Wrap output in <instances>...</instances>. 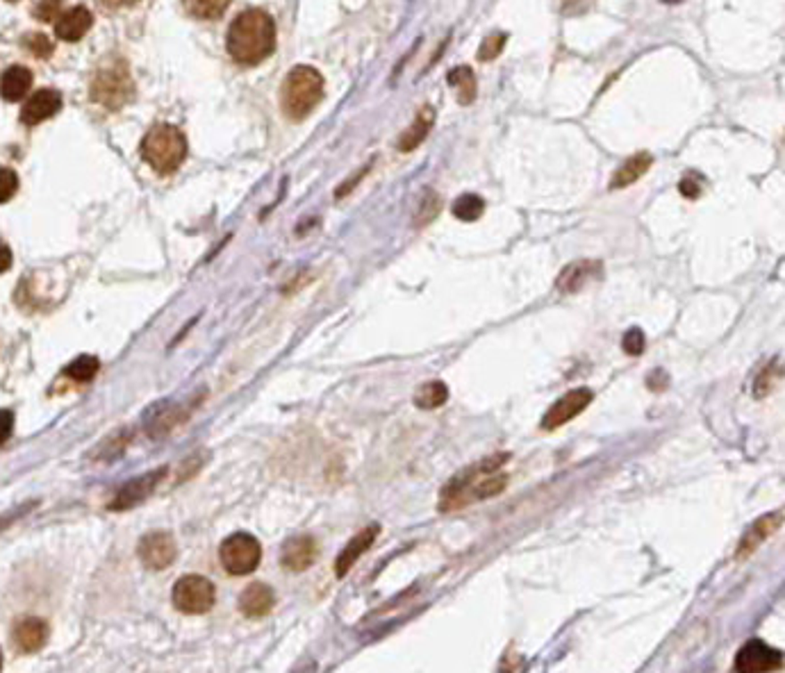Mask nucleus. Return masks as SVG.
<instances>
[{
    "instance_id": "f03ea898",
    "label": "nucleus",
    "mask_w": 785,
    "mask_h": 673,
    "mask_svg": "<svg viewBox=\"0 0 785 673\" xmlns=\"http://www.w3.org/2000/svg\"><path fill=\"white\" fill-rule=\"evenodd\" d=\"M230 57L239 64L253 66L267 60L276 48V23L274 19L260 7L244 10L230 23L228 39H226Z\"/></svg>"
},
{
    "instance_id": "ddd939ff",
    "label": "nucleus",
    "mask_w": 785,
    "mask_h": 673,
    "mask_svg": "<svg viewBox=\"0 0 785 673\" xmlns=\"http://www.w3.org/2000/svg\"><path fill=\"white\" fill-rule=\"evenodd\" d=\"M317 555H319V546L314 542V537L299 535L285 542L283 551H280V564L287 571L299 573L312 567L317 562Z\"/></svg>"
},
{
    "instance_id": "dca6fc26",
    "label": "nucleus",
    "mask_w": 785,
    "mask_h": 673,
    "mask_svg": "<svg viewBox=\"0 0 785 673\" xmlns=\"http://www.w3.org/2000/svg\"><path fill=\"white\" fill-rule=\"evenodd\" d=\"M62 110V94L55 89H39L28 98V103L21 110V121L26 126H37V123L46 121L55 117Z\"/></svg>"
},
{
    "instance_id": "2eb2a0df",
    "label": "nucleus",
    "mask_w": 785,
    "mask_h": 673,
    "mask_svg": "<svg viewBox=\"0 0 785 673\" xmlns=\"http://www.w3.org/2000/svg\"><path fill=\"white\" fill-rule=\"evenodd\" d=\"M378 535H380V526L378 523H371V526L362 528V530L358 532L344 548H342V553L337 555V560H335V573H337V578H344L346 573L353 569V564L358 562L371 546H374L376 537Z\"/></svg>"
},
{
    "instance_id": "72a5a7b5",
    "label": "nucleus",
    "mask_w": 785,
    "mask_h": 673,
    "mask_svg": "<svg viewBox=\"0 0 785 673\" xmlns=\"http://www.w3.org/2000/svg\"><path fill=\"white\" fill-rule=\"evenodd\" d=\"M26 46L30 48L32 55L37 57H51L53 53V41L48 39L46 35H41V32H32V35H28Z\"/></svg>"
},
{
    "instance_id": "cd10ccee",
    "label": "nucleus",
    "mask_w": 785,
    "mask_h": 673,
    "mask_svg": "<svg viewBox=\"0 0 785 673\" xmlns=\"http://www.w3.org/2000/svg\"><path fill=\"white\" fill-rule=\"evenodd\" d=\"M506 41H508L506 32H490V35L483 39L481 48H478V60L481 62L497 60V57L501 55L503 48H506Z\"/></svg>"
},
{
    "instance_id": "1a4fd4ad",
    "label": "nucleus",
    "mask_w": 785,
    "mask_h": 673,
    "mask_svg": "<svg viewBox=\"0 0 785 673\" xmlns=\"http://www.w3.org/2000/svg\"><path fill=\"white\" fill-rule=\"evenodd\" d=\"M164 478H167V466H160V469L148 471L144 476L132 478V480L126 482L121 489H117V494H114V498H112L107 507H110L112 512H126L132 510V507H137L139 503H144L148 497H151Z\"/></svg>"
},
{
    "instance_id": "c9c22d12",
    "label": "nucleus",
    "mask_w": 785,
    "mask_h": 673,
    "mask_svg": "<svg viewBox=\"0 0 785 673\" xmlns=\"http://www.w3.org/2000/svg\"><path fill=\"white\" fill-rule=\"evenodd\" d=\"M679 189H681V193H683L685 198L694 201V198L701 196V189H704V185L697 183L694 177H683V180H681V185H679Z\"/></svg>"
},
{
    "instance_id": "a211bd4d",
    "label": "nucleus",
    "mask_w": 785,
    "mask_h": 673,
    "mask_svg": "<svg viewBox=\"0 0 785 673\" xmlns=\"http://www.w3.org/2000/svg\"><path fill=\"white\" fill-rule=\"evenodd\" d=\"M92 26H94L92 12L87 10L85 5H76V7H69V10L62 12V14L57 16L55 35L64 41H80Z\"/></svg>"
},
{
    "instance_id": "f704fd0d",
    "label": "nucleus",
    "mask_w": 785,
    "mask_h": 673,
    "mask_svg": "<svg viewBox=\"0 0 785 673\" xmlns=\"http://www.w3.org/2000/svg\"><path fill=\"white\" fill-rule=\"evenodd\" d=\"M12 431H14V414L10 410H0V446L10 439Z\"/></svg>"
},
{
    "instance_id": "0eeeda50",
    "label": "nucleus",
    "mask_w": 785,
    "mask_h": 673,
    "mask_svg": "<svg viewBox=\"0 0 785 673\" xmlns=\"http://www.w3.org/2000/svg\"><path fill=\"white\" fill-rule=\"evenodd\" d=\"M173 605L185 614H205L212 610L214 585L203 576H183L173 585Z\"/></svg>"
},
{
    "instance_id": "473e14b6",
    "label": "nucleus",
    "mask_w": 785,
    "mask_h": 673,
    "mask_svg": "<svg viewBox=\"0 0 785 673\" xmlns=\"http://www.w3.org/2000/svg\"><path fill=\"white\" fill-rule=\"evenodd\" d=\"M776 375H779V366H776V360H774V362H770L765 369H763V373H760L758 378H756V398H763V396L770 394L772 382L776 380Z\"/></svg>"
},
{
    "instance_id": "4468645a",
    "label": "nucleus",
    "mask_w": 785,
    "mask_h": 673,
    "mask_svg": "<svg viewBox=\"0 0 785 673\" xmlns=\"http://www.w3.org/2000/svg\"><path fill=\"white\" fill-rule=\"evenodd\" d=\"M48 623L39 617H23L12 628V642L21 653H37L48 642Z\"/></svg>"
},
{
    "instance_id": "39448f33",
    "label": "nucleus",
    "mask_w": 785,
    "mask_h": 673,
    "mask_svg": "<svg viewBox=\"0 0 785 673\" xmlns=\"http://www.w3.org/2000/svg\"><path fill=\"white\" fill-rule=\"evenodd\" d=\"M135 96V82L123 62L103 66L92 82V98L107 110H121Z\"/></svg>"
},
{
    "instance_id": "423d86ee",
    "label": "nucleus",
    "mask_w": 785,
    "mask_h": 673,
    "mask_svg": "<svg viewBox=\"0 0 785 673\" xmlns=\"http://www.w3.org/2000/svg\"><path fill=\"white\" fill-rule=\"evenodd\" d=\"M219 560L230 576H249L262 560V546L249 532H235L228 539H223Z\"/></svg>"
},
{
    "instance_id": "a878e982",
    "label": "nucleus",
    "mask_w": 785,
    "mask_h": 673,
    "mask_svg": "<svg viewBox=\"0 0 785 673\" xmlns=\"http://www.w3.org/2000/svg\"><path fill=\"white\" fill-rule=\"evenodd\" d=\"M451 212L462 223L478 221L483 217V212H485V201L478 193H462V196L456 198Z\"/></svg>"
},
{
    "instance_id": "9d476101",
    "label": "nucleus",
    "mask_w": 785,
    "mask_h": 673,
    "mask_svg": "<svg viewBox=\"0 0 785 673\" xmlns=\"http://www.w3.org/2000/svg\"><path fill=\"white\" fill-rule=\"evenodd\" d=\"M783 664V655L760 639H751L735 655V673H770Z\"/></svg>"
},
{
    "instance_id": "6e6552de",
    "label": "nucleus",
    "mask_w": 785,
    "mask_h": 673,
    "mask_svg": "<svg viewBox=\"0 0 785 673\" xmlns=\"http://www.w3.org/2000/svg\"><path fill=\"white\" fill-rule=\"evenodd\" d=\"M594 400L592 390L588 387H576V390H569L567 394H563L560 398L553 403L547 410V414L542 416V431H558L563 428L565 423H569L572 419H576L581 412H585L590 407V403Z\"/></svg>"
},
{
    "instance_id": "58836bf2",
    "label": "nucleus",
    "mask_w": 785,
    "mask_h": 673,
    "mask_svg": "<svg viewBox=\"0 0 785 673\" xmlns=\"http://www.w3.org/2000/svg\"><path fill=\"white\" fill-rule=\"evenodd\" d=\"M12 267V249L5 242H0V274H5Z\"/></svg>"
},
{
    "instance_id": "4be33fe9",
    "label": "nucleus",
    "mask_w": 785,
    "mask_h": 673,
    "mask_svg": "<svg viewBox=\"0 0 785 673\" xmlns=\"http://www.w3.org/2000/svg\"><path fill=\"white\" fill-rule=\"evenodd\" d=\"M189 416V406H160L153 410V414L146 416V432L157 439V437L167 435L169 431H173L178 423H183Z\"/></svg>"
},
{
    "instance_id": "2f4dec72",
    "label": "nucleus",
    "mask_w": 785,
    "mask_h": 673,
    "mask_svg": "<svg viewBox=\"0 0 785 673\" xmlns=\"http://www.w3.org/2000/svg\"><path fill=\"white\" fill-rule=\"evenodd\" d=\"M19 189V176L7 167H0V203H7Z\"/></svg>"
},
{
    "instance_id": "7ed1b4c3",
    "label": "nucleus",
    "mask_w": 785,
    "mask_h": 673,
    "mask_svg": "<svg viewBox=\"0 0 785 673\" xmlns=\"http://www.w3.org/2000/svg\"><path fill=\"white\" fill-rule=\"evenodd\" d=\"M324 98V76L314 66L299 64L287 73L280 89V105L285 117L303 121Z\"/></svg>"
},
{
    "instance_id": "20e7f679",
    "label": "nucleus",
    "mask_w": 785,
    "mask_h": 673,
    "mask_svg": "<svg viewBox=\"0 0 785 673\" xmlns=\"http://www.w3.org/2000/svg\"><path fill=\"white\" fill-rule=\"evenodd\" d=\"M139 152L157 173H173L187 157V137L176 126L162 123L146 132Z\"/></svg>"
},
{
    "instance_id": "c85d7f7f",
    "label": "nucleus",
    "mask_w": 785,
    "mask_h": 673,
    "mask_svg": "<svg viewBox=\"0 0 785 673\" xmlns=\"http://www.w3.org/2000/svg\"><path fill=\"white\" fill-rule=\"evenodd\" d=\"M440 208H442L440 196H437L435 192H431V189H426V198L421 201V209L417 212V223H415L417 228H421L426 223H431L433 218L440 214Z\"/></svg>"
},
{
    "instance_id": "e433bc0d",
    "label": "nucleus",
    "mask_w": 785,
    "mask_h": 673,
    "mask_svg": "<svg viewBox=\"0 0 785 673\" xmlns=\"http://www.w3.org/2000/svg\"><path fill=\"white\" fill-rule=\"evenodd\" d=\"M60 14V5L57 3H41V5L35 7V16L39 21H53L57 19Z\"/></svg>"
},
{
    "instance_id": "ea45409f",
    "label": "nucleus",
    "mask_w": 785,
    "mask_h": 673,
    "mask_svg": "<svg viewBox=\"0 0 785 673\" xmlns=\"http://www.w3.org/2000/svg\"><path fill=\"white\" fill-rule=\"evenodd\" d=\"M0 669H3V651H0Z\"/></svg>"
},
{
    "instance_id": "4c0bfd02",
    "label": "nucleus",
    "mask_w": 785,
    "mask_h": 673,
    "mask_svg": "<svg viewBox=\"0 0 785 673\" xmlns=\"http://www.w3.org/2000/svg\"><path fill=\"white\" fill-rule=\"evenodd\" d=\"M369 168H371V164H367V167H365V168H360V171L355 173V176H353V177H351V180H346V183H344V185H342V187H340V189H337V192H335V196H337V198L346 196V193H349V192H351V189H353V187H355V185L360 183L362 177H365V176H367V171H369Z\"/></svg>"
},
{
    "instance_id": "412c9836",
    "label": "nucleus",
    "mask_w": 785,
    "mask_h": 673,
    "mask_svg": "<svg viewBox=\"0 0 785 673\" xmlns=\"http://www.w3.org/2000/svg\"><path fill=\"white\" fill-rule=\"evenodd\" d=\"M433 126H435V110H433L431 105H424L419 111H417V117L415 121L410 123V127H408V130L399 137L396 148H399L401 152L415 151V148L421 146V144L426 142V137L431 135Z\"/></svg>"
},
{
    "instance_id": "bb28decb",
    "label": "nucleus",
    "mask_w": 785,
    "mask_h": 673,
    "mask_svg": "<svg viewBox=\"0 0 785 673\" xmlns=\"http://www.w3.org/2000/svg\"><path fill=\"white\" fill-rule=\"evenodd\" d=\"M98 369H101L98 357H94V355H80V357H76L71 365L66 366L64 373L71 380H76V382H89L98 373Z\"/></svg>"
},
{
    "instance_id": "f257e3e1",
    "label": "nucleus",
    "mask_w": 785,
    "mask_h": 673,
    "mask_svg": "<svg viewBox=\"0 0 785 673\" xmlns=\"http://www.w3.org/2000/svg\"><path fill=\"white\" fill-rule=\"evenodd\" d=\"M508 460H510V453H497V456H490L462 469L444 485L437 510L456 512L467 505H474V503L499 497L508 485V473H503V464Z\"/></svg>"
},
{
    "instance_id": "5701e85b",
    "label": "nucleus",
    "mask_w": 785,
    "mask_h": 673,
    "mask_svg": "<svg viewBox=\"0 0 785 673\" xmlns=\"http://www.w3.org/2000/svg\"><path fill=\"white\" fill-rule=\"evenodd\" d=\"M32 86V73L26 66H10L3 78H0V96L5 101L16 103L30 92Z\"/></svg>"
},
{
    "instance_id": "6ab92c4d",
    "label": "nucleus",
    "mask_w": 785,
    "mask_h": 673,
    "mask_svg": "<svg viewBox=\"0 0 785 673\" xmlns=\"http://www.w3.org/2000/svg\"><path fill=\"white\" fill-rule=\"evenodd\" d=\"M781 521H783V514H781V512H772V514H765V517H760L758 521L751 523V528H747L745 537L740 539L738 555L735 557H738V560H745V557H749L751 553H754L756 548L760 546V544L765 542L767 537L774 535L776 528L781 526Z\"/></svg>"
},
{
    "instance_id": "b1692460",
    "label": "nucleus",
    "mask_w": 785,
    "mask_h": 673,
    "mask_svg": "<svg viewBox=\"0 0 785 673\" xmlns=\"http://www.w3.org/2000/svg\"><path fill=\"white\" fill-rule=\"evenodd\" d=\"M446 82L456 89V98L460 105H471V103L476 101V92H478V82L476 76H474V69L467 64L456 66L449 71L446 76Z\"/></svg>"
},
{
    "instance_id": "9b49d317",
    "label": "nucleus",
    "mask_w": 785,
    "mask_h": 673,
    "mask_svg": "<svg viewBox=\"0 0 785 673\" xmlns=\"http://www.w3.org/2000/svg\"><path fill=\"white\" fill-rule=\"evenodd\" d=\"M603 275V264L599 259H576L558 274L556 289L560 294H578L583 287Z\"/></svg>"
},
{
    "instance_id": "393cba45",
    "label": "nucleus",
    "mask_w": 785,
    "mask_h": 673,
    "mask_svg": "<svg viewBox=\"0 0 785 673\" xmlns=\"http://www.w3.org/2000/svg\"><path fill=\"white\" fill-rule=\"evenodd\" d=\"M449 400V387L442 380H428L415 391V406L419 410H437Z\"/></svg>"
},
{
    "instance_id": "c756f323",
    "label": "nucleus",
    "mask_w": 785,
    "mask_h": 673,
    "mask_svg": "<svg viewBox=\"0 0 785 673\" xmlns=\"http://www.w3.org/2000/svg\"><path fill=\"white\" fill-rule=\"evenodd\" d=\"M228 3H210V0H201V3H189L187 5V10L192 12L194 16H198V19H203V21H210V19H219V16H223V12L228 10Z\"/></svg>"
},
{
    "instance_id": "7c9ffc66",
    "label": "nucleus",
    "mask_w": 785,
    "mask_h": 673,
    "mask_svg": "<svg viewBox=\"0 0 785 673\" xmlns=\"http://www.w3.org/2000/svg\"><path fill=\"white\" fill-rule=\"evenodd\" d=\"M644 346H647V337L640 328H631L624 332L622 337V349L626 355H642Z\"/></svg>"
},
{
    "instance_id": "f3484780",
    "label": "nucleus",
    "mask_w": 785,
    "mask_h": 673,
    "mask_svg": "<svg viewBox=\"0 0 785 673\" xmlns=\"http://www.w3.org/2000/svg\"><path fill=\"white\" fill-rule=\"evenodd\" d=\"M276 605V594L274 589L264 585V582H251L249 587L244 589L242 596H239V610H242L244 617L249 619H262L267 617Z\"/></svg>"
},
{
    "instance_id": "f8f14e48",
    "label": "nucleus",
    "mask_w": 785,
    "mask_h": 673,
    "mask_svg": "<svg viewBox=\"0 0 785 673\" xmlns=\"http://www.w3.org/2000/svg\"><path fill=\"white\" fill-rule=\"evenodd\" d=\"M137 553L148 569H167L176 560V542L169 532H148L142 537Z\"/></svg>"
},
{
    "instance_id": "aec40b11",
    "label": "nucleus",
    "mask_w": 785,
    "mask_h": 673,
    "mask_svg": "<svg viewBox=\"0 0 785 673\" xmlns=\"http://www.w3.org/2000/svg\"><path fill=\"white\" fill-rule=\"evenodd\" d=\"M651 164H654V155L647 151H640L635 152V155L626 157V160L619 164L617 171L613 173V177H610V189L615 192V189H626L631 187V185H635L640 177L647 176Z\"/></svg>"
}]
</instances>
